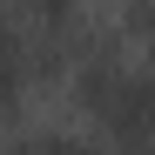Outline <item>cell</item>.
Segmentation results:
<instances>
[{
    "mask_svg": "<svg viewBox=\"0 0 155 155\" xmlns=\"http://www.w3.org/2000/svg\"><path fill=\"white\" fill-rule=\"evenodd\" d=\"M81 101L88 115L115 135V148L128 155H155V74L128 68V61H88L81 68Z\"/></svg>",
    "mask_w": 155,
    "mask_h": 155,
    "instance_id": "obj_1",
    "label": "cell"
},
{
    "mask_svg": "<svg viewBox=\"0 0 155 155\" xmlns=\"http://www.w3.org/2000/svg\"><path fill=\"white\" fill-rule=\"evenodd\" d=\"M27 81H34V47L14 20H0V115H14L27 101Z\"/></svg>",
    "mask_w": 155,
    "mask_h": 155,
    "instance_id": "obj_2",
    "label": "cell"
},
{
    "mask_svg": "<svg viewBox=\"0 0 155 155\" xmlns=\"http://www.w3.org/2000/svg\"><path fill=\"white\" fill-rule=\"evenodd\" d=\"M20 7H27V20H34V27L68 34V27H74V14H81V0H20Z\"/></svg>",
    "mask_w": 155,
    "mask_h": 155,
    "instance_id": "obj_3",
    "label": "cell"
},
{
    "mask_svg": "<svg viewBox=\"0 0 155 155\" xmlns=\"http://www.w3.org/2000/svg\"><path fill=\"white\" fill-rule=\"evenodd\" d=\"M14 155H108V148H88L74 135H27V142H14Z\"/></svg>",
    "mask_w": 155,
    "mask_h": 155,
    "instance_id": "obj_4",
    "label": "cell"
}]
</instances>
